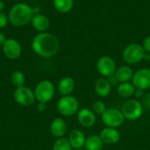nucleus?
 Wrapping results in <instances>:
<instances>
[{"instance_id":"1","label":"nucleus","mask_w":150,"mask_h":150,"mask_svg":"<svg viewBox=\"0 0 150 150\" xmlns=\"http://www.w3.org/2000/svg\"><path fill=\"white\" fill-rule=\"evenodd\" d=\"M31 46L33 52L43 58L53 57L60 49V42L57 37L47 32L36 34L32 40Z\"/></svg>"},{"instance_id":"2","label":"nucleus","mask_w":150,"mask_h":150,"mask_svg":"<svg viewBox=\"0 0 150 150\" xmlns=\"http://www.w3.org/2000/svg\"><path fill=\"white\" fill-rule=\"evenodd\" d=\"M33 16V7L25 3H18L12 5L8 12L9 22L16 27L24 26L31 23Z\"/></svg>"},{"instance_id":"3","label":"nucleus","mask_w":150,"mask_h":150,"mask_svg":"<svg viewBox=\"0 0 150 150\" xmlns=\"http://www.w3.org/2000/svg\"><path fill=\"white\" fill-rule=\"evenodd\" d=\"M57 111L64 117H71L76 115L80 109V103L78 99L72 96H62L56 104Z\"/></svg>"},{"instance_id":"4","label":"nucleus","mask_w":150,"mask_h":150,"mask_svg":"<svg viewBox=\"0 0 150 150\" xmlns=\"http://www.w3.org/2000/svg\"><path fill=\"white\" fill-rule=\"evenodd\" d=\"M126 120L134 121L139 120L144 112V107L142 103L136 98L127 99L120 108Z\"/></svg>"},{"instance_id":"5","label":"nucleus","mask_w":150,"mask_h":150,"mask_svg":"<svg viewBox=\"0 0 150 150\" xmlns=\"http://www.w3.org/2000/svg\"><path fill=\"white\" fill-rule=\"evenodd\" d=\"M145 50L139 43H131L127 45L122 53V58L128 65H134L141 62L145 56Z\"/></svg>"},{"instance_id":"6","label":"nucleus","mask_w":150,"mask_h":150,"mask_svg":"<svg viewBox=\"0 0 150 150\" xmlns=\"http://www.w3.org/2000/svg\"><path fill=\"white\" fill-rule=\"evenodd\" d=\"M101 120L105 127L118 128L124 124L126 119L120 109L109 107L101 115Z\"/></svg>"},{"instance_id":"7","label":"nucleus","mask_w":150,"mask_h":150,"mask_svg":"<svg viewBox=\"0 0 150 150\" xmlns=\"http://www.w3.org/2000/svg\"><path fill=\"white\" fill-rule=\"evenodd\" d=\"M54 85L49 80H41L34 90V96L38 102L48 103L54 96Z\"/></svg>"},{"instance_id":"8","label":"nucleus","mask_w":150,"mask_h":150,"mask_svg":"<svg viewBox=\"0 0 150 150\" xmlns=\"http://www.w3.org/2000/svg\"><path fill=\"white\" fill-rule=\"evenodd\" d=\"M97 70L98 72L105 78L115 74L117 69V65L115 61L109 55H103L98 58L97 62Z\"/></svg>"},{"instance_id":"9","label":"nucleus","mask_w":150,"mask_h":150,"mask_svg":"<svg viewBox=\"0 0 150 150\" xmlns=\"http://www.w3.org/2000/svg\"><path fill=\"white\" fill-rule=\"evenodd\" d=\"M13 98L16 103L22 106H30L36 100L34 91L25 86L16 88L13 93Z\"/></svg>"},{"instance_id":"10","label":"nucleus","mask_w":150,"mask_h":150,"mask_svg":"<svg viewBox=\"0 0 150 150\" xmlns=\"http://www.w3.org/2000/svg\"><path fill=\"white\" fill-rule=\"evenodd\" d=\"M131 82L136 89L149 90L150 88V69L142 68L136 70Z\"/></svg>"},{"instance_id":"11","label":"nucleus","mask_w":150,"mask_h":150,"mask_svg":"<svg viewBox=\"0 0 150 150\" xmlns=\"http://www.w3.org/2000/svg\"><path fill=\"white\" fill-rule=\"evenodd\" d=\"M3 53L4 56L10 60L18 59L22 53V47L20 43L12 38H9L5 40L4 45L2 46Z\"/></svg>"},{"instance_id":"12","label":"nucleus","mask_w":150,"mask_h":150,"mask_svg":"<svg viewBox=\"0 0 150 150\" xmlns=\"http://www.w3.org/2000/svg\"><path fill=\"white\" fill-rule=\"evenodd\" d=\"M76 118L79 125L85 128L92 127L97 121V116L91 109L81 108L76 113Z\"/></svg>"},{"instance_id":"13","label":"nucleus","mask_w":150,"mask_h":150,"mask_svg":"<svg viewBox=\"0 0 150 150\" xmlns=\"http://www.w3.org/2000/svg\"><path fill=\"white\" fill-rule=\"evenodd\" d=\"M104 144L107 145H114L118 143L120 140V133L117 128L113 127H105L103 128L99 134Z\"/></svg>"},{"instance_id":"14","label":"nucleus","mask_w":150,"mask_h":150,"mask_svg":"<svg viewBox=\"0 0 150 150\" xmlns=\"http://www.w3.org/2000/svg\"><path fill=\"white\" fill-rule=\"evenodd\" d=\"M49 129L51 134L54 138H62L67 132V124L62 118H55L51 122Z\"/></svg>"},{"instance_id":"15","label":"nucleus","mask_w":150,"mask_h":150,"mask_svg":"<svg viewBox=\"0 0 150 150\" xmlns=\"http://www.w3.org/2000/svg\"><path fill=\"white\" fill-rule=\"evenodd\" d=\"M68 140L73 149H81L84 147L86 136L82 130L75 129L70 132Z\"/></svg>"},{"instance_id":"16","label":"nucleus","mask_w":150,"mask_h":150,"mask_svg":"<svg viewBox=\"0 0 150 150\" xmlns=\"http://www.w3.org/2000/svg\"><path fill=\"white\" fill-rule=\"evenodd\" d=\"M75 80L70 76H64L59 81L57 90L62 96H69L73 93V91H75Z\"/></svg>"},{"instance_id":"17","label":"nucleus","mask_w":150,"mask_h":150,"mask_svg":"<svg viewBox=\"0 0 150 150\" xmlns=\"http://www.w3.org/2000/svg\"><path fill=\"white\" fill-rule=\"evenodd\" d=\"M31 24L33 27L38 32L44 33L47 32V30L49 28L50 21L46 15L42 13H38V14H33L31 20Z\"/></svg>"},{"instance_id":"18","label":"nucleus","mask_w":150,"mask_h":150,"mask_svg":"<svg viewBox=\"0 0 150 150\" xmlns=\"http://www.w3.org/2000/svg\"><path fill=\"white\" fill-rule=\"evenodd\" d=\"M94 90L96 94L102 98H107L112 91V85L110 84L109 81L107 80V78L105 77H100L98 78L95 83H94Z\"/></svg>"},{"instance_id":"19","label":"nucleus","mask_w":150,"mask_h":150,"mask_svg":"<svg viewBox=\"0 0 150 150\" xmlns=\"http://www.w3.org/2000/svg\"><path fill=\"white\" fill-rule=\"evenodd\" d=\"M134 74V71L133 70V69L130 66L123 65V66L117 68L114 76H115L116 79L118 80L119 83H121L131 82L133 79Z\"/></svg>"},{"instance_id":"20","label":"nucleus","mask_w":150,"mask_h":150,"mask_svg":"<svg viewBox=\"0 0 150 150\" xmlns=\"http://www.w3.org/2000/svg\"><path fill=\"white\" fill-rule=\"evenodd\" d=\"M104 146V142L99 134H91L86 137L84 143L85 150H101Z\"/></svg>"},{"instance_id":"21","label":"nucleus","mask_w":150,"mask_h":150,"mask_svg":"<svg viewBox=\"0 0 150 150\" xmlns=\"http://www.w3.org/2000/svg\"><path fill=\"white\" fill-rule=\"evenodd\" d=\"M135 89L136 88L132 83V82L121 83H119L117 87V93L120 97L128 99L134 96Z\"/></svg>"},{"instance_id":"22","label":"nucleus","mask_w":150,"mask_h":150,"mask_svg":"<svg viewBox=\"0 0 150 150\" xmlns=\"http://www.w3.org/2000/svg\"><path fill=\"white\" fill-rule=\"evenodd\" d=\"M54 9L61 13L69 12L74 6V0H53Z\"/></svg>"},{"instance_id":"23","label":"nucleus","mask_w":150,"mask_h":150,"mask_svg":"<svg viewBox=\"0 0 150 150\" xmlns=\"http://www.w3.org/2000/svg\"><path fill=\"white\" fill-rule=\"evenodd\" d=\"M11 82L12 85L15 86L16 88L25 86V75H24V73L22 71L15 70V71L12 72V74L11 76Z\"/></svg>"},{"instance_id":"24","label":"nucleus","mask_w":150,"mask_h":150,"mask_svg":"<svg viewBox=\"0 0 150 150\" xmlns=\"http://www.w3.org/2000/svg\"><path fill=\"white\" fill-rule=\"evenodd\" d=\"M52 150H73V148L71 147L67 138L62 137V138L56 139L54 142Z\"/></svg>"},{"instance_id":"25","label":"nucleus","mask_w":150,"mask_h":150,"mask_svg":"<svg viewBox=\"0 0 150 150\" xmlns=\"http://www.w3.org/2000/svg\"><path fill=\"white\" fill-rule=\"evenodd\" d=\"M106 109H107V107H106L105 104L103 101L99 100V99L95 100V101L92 103V105H91V110H92V111L94 112V113L97 114V115H100V116H101V115L105 112Z\"/></svg>"},{"instance_id":"26","label":"nucleus","mask_w":150,"mask_h":150,"mask_svg":"<svg viewBox=\"0 0 150 150\" xmlns=\"http://www.w3.org/2000/svg\"><path fill=\"white\" fill-rule=\"evenodd\" d=\"M8 22H9L8 16H6V14H4L3 11H1L0 12V29L4 28L7 25Z\"/></svg>"},{"instance_id":"27","label":"nucleus","mask_w":150,"mask_h":150,"mask_svg":"<svg viewBox=\"0 0 150 150\" xmlns=\"http://www.w3.org/2000/svg\"><path fill=\"white\" fill-rule=\"evenodd\" d=\"M142 105L144 108H147L148 110H150V92L144 95L142 98Z\"/></svg>"},{"instance_id":"28","label":"nucleus","mask_w":150,"mask_h":150,"mask_svg":"<svg viewBox=\"0 0 150 150\" xmlns=\"http://www.w3.org/2000/svg\"><path fill=\"white\" fill-rule=\"evenodd\" d=\"M142 47L145 50L146 53H150V35L147 36L142 42Z\"/></svg>"},{"instance_id":"29","label":"nucleus","mask_w":150,"mask_h":150,"mask_svg":"<svg viewBox=\"0 0 150 150\" xmlns=\"http://www.w3.org/2000/svg\"><path fill=\"white\" fill-rule=\"evenodd\" d=\"M144 91L143 90H141V89H135V91H134V97L136 98V99H140V98H142L144 97Z\"/></svg>"},{"instance_id":"30","label":"nucleus","mask_w":150,"mask_h":150,"mask_svg":"<svg viewBox=\"0 0 150 150\" xmlns=\"http://www.w3.org/2000/svg\"><path fill=\"white\" fill-rule=\"evenodd\" d=\"M107 80L109 81V83H110V84L112 85V86H113V85H119V82H118V80L116 79V77H115V76L113 75V76H109L108 78H107Z\"/></svg>"},{"instance_id":"31","label":"nucleus","mask_w":150,"mask_h":150,"mask_svg":"<svg viewBox=\"0 0 150 150\" xmlns=\"http://www.w3.org/2000/svg\"><path fill=\"white\" fill-rule=\"evenodd\" d=\"M37 109L39 112H44L47 109V103H43V102H38L37 105Z\"/></svg>"},{"instance_id":"32","label":"nucleus","mask_w":150,"mask_h":150,"mask_svg":"<svg viewBox=\"0 0 150 150\" xmlns=\"http://www.w3.org/2000/svg\"><path fill=\"white\" fill-rule=\"evenodd\" d=\"M6 40H7V39H6V37H5L4 33L3 32H0V46H3Z\"/></svg>"},{"instance_id":"33","label":"nucleus","mask_w":150,"mask_h":150,"mask_svg":"<svg viewBox=\"0 0 150 150\" xmlns=\"http://www.w3.org/2000/svg\"><path fill=\"white\" fill-rule=\"evenodd\" d=\"M4 6H5L4 2L3 0H0V12L3 11L4 10Z\"/></svg>"},{"instance_id":"34","label":"nucleus","mask_w":150,"mask_h":150,"mask_svg":"<svg viewBox=\"0 0 150 150\" xmlns=\"http://www.w3.org/2000/svg\"><path fill=\"white\" fill-rule=\"evenodd\" d=\"M75 150H85V149H75Z\"/></svg>"}]
</instances>
